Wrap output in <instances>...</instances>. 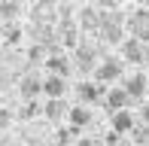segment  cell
I'll return each mask as SVG.
<instances>
[{"label":"cell","instance_id":"obj_1","mask_svg":"<svg viewBox=\"0 0 149 146\" xmlns=\"http://www.w3.org/2000/svg\"><path fill=\"white\" fill-rule=\"evenodd\" d=\"M122 76V61H116V58H107V61L97 64V70H94V79H97V85L110 82V79H119Z\"/></svg>","mask_w":149,"mask_h":146},{"label":"cell","instance_id":"obj_2","mask_svg":"<svg viewBox=\"0 0 149 146\" xmlns=\"http://www.w3.org/2000/svg\"><path fill=\"white\" fill-rule=\"evenodd\" d=\"M122 55H125V61L143 64L146 58H149V52L143 49V43H137V40H125V43H122Z\"/></svg>","mask_w":149,"mask_h":146},{"label":"cell","instance_id":"obj_3","mask_svg":"<svg viewBox=\"0 0 149 146\" xmlns=\"http://www.w3.org/2000/svg\"><path fill=\"white\" fill-rule=\"evenodd\" d=\"M76 95H79V104H94L100 95H104V85H97V82H79L76 85Z\"/></svg>","mask_w":149,"mask_h":146},{"label":"cell","instance_id":"obj_4","mask_svg":"<svg viewBox=\"0 0 149 146\" xmlns=\"http://www.w3.org/2000/svg\"><path fill=\"white\" fill-rule=\"evenodd\" d=\"M146 85H149V79L137 73V76H128L122 88H125V95H128V97H143V95H146Z\"/></svg>","mask_w":149,"mask_h":146},{"label":"cell","instance_id":"obj_5","mask_svg":"<svg viewBox=\"0 0 149 146\" xmlns=\"http://www.w3.org/2000/svg\"><path fill=\"white\" fill-rule=\"evenodd\" d=\"M43 91L49 95V101H61V95L67 91V82L61 76H49V79H43Z\"/></svg>","mask_w":149,"mask_h":146},{"label":"cell","instance_id":"obj_6","mask_svg":"<svg viewBox=\"0 0 149 146\" xmlns=\"http://www.w3.org/2000/svg\"><path fill=\"white\" fill-rule=\"evenodd\" d=\"M128 101H131V97L125 95V88H113V91H107V107H110L113 113H122L128 107Z\"/></svg>","mask_w":149,"mask_h":146},{"label":"cell","instance_id":"obj_7","mask_svg":"<svg viewBox=\"0 0 149 146\" xmlns=\"http://www.w3.org/2000/svg\"><path fill=\"white\" fill-rule=\"evenodd\" d=\"M113 131H116V134H128V131H134V119H131L128 110L113 113Z\"/></svg>","mask_w":149,"mask_h":146},{"label":"cell","instance_id":"obj_8","mask_svg":"<svg viewBox=\"0 0 149 146\" xmlns=\"http://www.w3.org/2000/svg\"><path fill=\"white\" fill-rule=\"evenodd\" d=\"M70 122H73V131L85 128V125L91 122V110H88V107H82V104H76V107L70 110Z\"/></svg>","mask_w":149,"mask_h":146},{"label":"cell","instance_id":"obj_9","mask_svg":"<svg viewBox=\"0 0 149 146\" xmlns=\"http://www.w3.org/2000/svg\"><path fill=\"white\" fill-rule=\"evenodd\" d=\"M79 22H82V28H85V31H91V28H97V31H100V9H97V6H88V9H82Z\"/></svg>","mask_w":149,"mask_h":146},{"label":"cell","instance_id":"obj_10","mask_svg":"<svg viewBox=\"0 0 149 146\" xmlns=\"http://www.w3.org/2000/svg\"><path fill=\"white\" fill-rule=\"evenodd\" d=\"M76 64L82 70L94 67V49H91V46H76Z\"/></svg>","mask_w":149,"mask_h":146},{"label":"cell","instance_id":"obj_11","mask_svg":"<svg viewBox=\"0 0 149 146\" xmlns=\"http://www.w3.org/2000/svg\"><path fill=\"white\" fill-rule=\"evenodd\" d=\"M0 37H3L6 43H18V40H22V28H18L15 22H6L3 28H0Z\"/></svg>","mask_w":149,"mask_h":146},{"label":"cell","instance_id":"obj_12","mask_svg":"<svg viewBox=\"0 0 149 146\" xmlns=\"http://www.w3.org/2000/svg\"><path fill=\"white\" fill-rule=\"evenodd\" d=\"M61 40H64L67 49H76V46H79V28H76V24H64V34H61Z\"/></svg>","mask_w":149,"mask_h":146},{"label":"cell","instance_id":"obj_13","mask_svg":"<svg viewBox=\"0 0 149 146\" xmlns=\"http://www.w3.org/2000/svg\"><path fill=\"white\" fill-rule=\"evenodd\" d=\"M37 91H43V82H40L37 76H24V79H22V95H24V97H33Z\"/></svg>","mask_w":149,"mask_h":146},{"label":"cell","instance_id":"obj_14","mask_svg":"<svg viewBox=\"0 0 149 146\" xmlns=\"http://www.w3.org/2000/svg\"><path fill=\"white\" fill-rule=\"evenodd\" d=\"M46 64H49L52 76H61V79H64V73H67V61H64V58H61V55H52V58H49V61H46Z\"/></svg>","mask_w":149,"mask_h":146},{"label":"cell","instance_id":"obj_15","mask_svg":"<svg viewBox=\"0 0 149 146\" xmlns=\"http://www.w3.org/2000/svg\"><path fill=\"white\" fill-rule=\"evenodd\" d=\"M46 116H49V119H61V116H64V113H67V107H64V101H49V104H46Z\"/></svg>","mask_w":149,"mask_h":146},{"label":"cell","instance_id":"obj_16","mask_svg":"<svg viewBox=\"0 0 149 146\" xmlns=\"http://www.w3.org/2000/svg\"><path fill=\"white\" fill-rule=\"evenodd\" d=\"M18 12H22V3H15V0H6V3H0V15L9 18V22L18 15Z\"/></svg>","mask_w":149,"mask_h":146},{"label":"cell","instance_id":"obj_17","mask_svg":"<svg viewBox=\"0 0 149 146\" xmlns=\"http://www.w3.org/2000/svg\"><path fill=\"white\" fill-rule=\"evenodd\" d=\"M37 101H28V104H24V107H22V119H31V116H37Z\"/></svg>","mask_w":149,"mask_h":146},{"label":"cell","instance_id":"obj_18","mask_svg":"<svg viewBox=\"0 0 149 146\" xmlns=\"http://www.w3.org/2000/svg\"><path fill=\"white\" fill-rule=\"evenodd\" d=\"M28 58H31V61H43V46H33Z\"/></svg>","mask_w":149,"mask_h":146},{"label":"cell","instance_id":"obj_19","mask_svg":"<svg viewBox=\"0 0 149 146\" xmlns=\"http://www.w3.org/2000/svg\"><path fill=\"white\" fill-rule=\"evenodd\" d=\"M58 15H61V18H70V15H73V9H70V3H61V9H58Z\"/></svg>","mask_w":149,"mask_h":146},{"label":"cell","instance_id":"obj_20","mask_svg":"<svg viewBox=\"0 0 149 146\" xmlns=\"http://www.w3.org/2000/svg\"><path fill=\"white\" fill-rule=\"evenodd\" d=\"M3 125H9V113H6V110H0V128H3Z\"/></svg>","mask_w":149,"mask_h":146},{"label":"cell","instance_id":"obj_21","mask_svg":"<svg viewBox=\"0 0 149 146\" xmlns=\"http://www.w3.org/2000/svg\"><path fill=\"white\" fill-rule=\"evenodd\" d=\"M143 116H146V119H149V104H146V107H143Z\"/></svg>","mask_w":149,"mask_h":146},{"label":"cell","instance_id":"obj_22","mask_svg":"<svg viewBox=\"0 0 149 146\" xmlns=\"http://www.w3.org/2000/svg\"><path fill=\"white\" fill-rule=\"evenodd\" d=\"M116 146H131V143H116Z\"/></svg>","mask_w":149,"mask_h":146}]
</instances>
